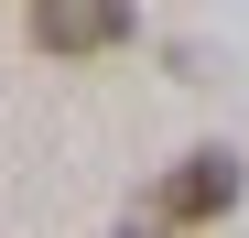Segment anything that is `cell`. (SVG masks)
I'll return each mask as SVG.
<instances>
[{
  "mask_svg": "<svg viewBox=\"0 0 249 238\" xmlns=\"http://www.w3.org/2000/svg\"><path fill=\"white\" fill-rule=\"evenodd\" d=\"M130 11L141 0H33V44L44 54H108V44H130Z\"/></svg>",
  "mask_w": 249,
  "mask_h": 238,
  "instance_id": "2",
  "label": "cell"
},
{
  "mask_svg": "<svg viewBox=\"0 0 249 238\" xmlns=\"http://www.w3.org/2000/svg\"><path fill=\"white\" fill-rule=\"evenodd\" d=\"M228 206H238V152H228V141L184 152V163L141 195V217H152V227H206V217H228Z\"/></svg>",
  "mask_w": 249,
  "mask_h": 238,
  "instance_id": "1",
  "label": "cell"
}]
</instances>
